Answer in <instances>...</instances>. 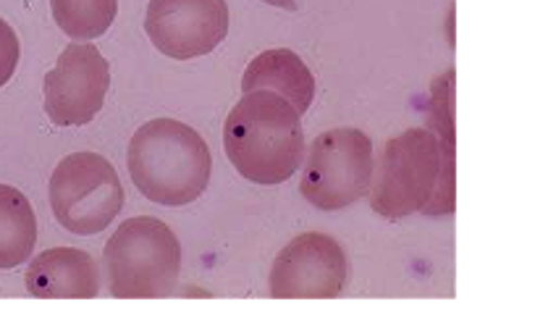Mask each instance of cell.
<instances>
[{
	"mask_svg": "<svg viewBox=\"0 0 556 315\" xmlns=\"http://www.w3.org/2000/svg\"><path fill=\"white\" fill-rule=\"evenodd\" d=\"M103 257L109 289L118 300L168 298L179 281V237L161 218L124 220L105 244Z\"/></svg>",
	"mask_w": 556,
	"mask_h": 315,
	"instance_id": "4",
	"label": "cell"
},
{
	"mask_svg": "<svg viewBox=\"0 0 556 315\" xmlns=\"http://www.w3.org/2000/svg\"><path fill=\"white\" fill-rule=\"evenodd\" d=\"M18 59H22V46H18L16 32L0 18V87L9 85V79L14 77Z\"/></svg>",
	"mask_w": 556,
	"mask_h": 315,
	"instance_id": "14",
	"label": "cell"
},
{
	"mask_svg": "<svg viewBox=\"0 0 556 315\" xmlns=\"http://www.w3.org/2000/svg\"><path fill=\"white\" fill-rule=\"evenodd\" d=\"M229 18L226 0H150L144 29L163 55L189 61L224 42Z\"/></svg>",
	"mask_w": 556,
	"mask_h": 315,
	"instance_id": "8",
	"label": "cell"
},
{
	"mask_svg": "<svg viewBox=\"0 0 556 315\" xmlns=\"http://www.w3.org/2000/svg\"><path fill=\"white\" fill-rule=\"evenodd\" d=\"M346 281V255L333 237L320 231L294 237L270 268V294L278 300L337 298Z\"/></svg>",
	"mask_w": 556,
	"mask_h": 315,
	"instance_id": "9",
	"label": "cell"
},
{
	"mask_svg": "<svg viewBox=\"0 0 556 315\" xmlns=\"http://www.w3.org/2000/svg\"><path fill=\"white\" fill-rule=\"evenodd\" d=\"M270 90L287 98L296 113H305L315 98V77L305 61L289 48L263 50L255 55L242 77V92Z\"/></svg>",
	"mask_w": 556,
	"mask_h": 315,
	"instance_id": "11",
	"label": "cell"
},
{
	"mask_svg": "<svg viewBox=\"0 0 556 315\" xmlns=\"http://www.w3.org/2000/svg\"><path fill=\"white\" fill-rule=\"evenodd\" d=\"M129 174L139 192L157 205H189L207 189L213 158L192 126L176 118H153L129 142Z\"/></svg>",
	"mask_w": 556,
	"mask_h": 315,
	"instance_id": "3",
	"label": "cell"
},
{
	"mask_svg": "<svg viewBox=\"0 0 556 315\" xmlns=\"http://www.w3.org/2000/svg\"><path fill=\"white\" fill-rule=\"evenodd\" d=\"M50 207L66 231L92 237L122 213L124 189L116 168L100 153H72L50 176Z\"/></svg>",
	"mask_w": 556,
	"mask_h": 315,
	"instance_id": "5",
	"label": "cell"
},
{
	"mask_svg": "<svg viewBox=\"0 0 556 315\" xmlns=\"http://www.w3.org/2000/svg\"><path fill=\"white\" fill-rule=\"evenodd\" d=\"M263 3L278 5V9H287V11H296V0H263Z\"/></svg>",
	"mask_w": 556,
	"mask_h": 315,
	"instance_id": "15",
	"label": "cell"
},
{
	"mask_svg": "<svg viewBox=\"0 0 556 315\" xmlns=\"http://www.w3.org/2000/svg\"><path fill=\"white\" fill-rule=\"evenodd\" d=\"M224 150L231 166L255 185L292 179L305 155L300 113L270 90L244 92L224 124Z\"/></svg>",
	"mask_w": 556,
	"mask_h": 315,
	"instance_id": "2",
	"label": "cell"
},
{
	"mask_svg": "<svg viewBox=\"0 0 556 315\" xmlns=\"http://www.w3.org/2000/svg\"><path fill=\"white\" fill-rule=\"evenodd\" d=\"M111 87V66L92 42L63 48L46 74V113L55 126H85L98 116Z\"/></svg>",
	"mask_w": 556,
	"mask_h": 315,
	"instance_id": "7",
	"label": "cell"
},
{
	"mask_svg": "<svg viewBox=\"0 0 556 315\" xmlns=\"http://www.w3.org/2000/svg\"><path fill=\"white\" fill-rule=\"evenodd\" d=\"M370 207L378 216L400 220L413 213L454 211V142L431 129H407L391 137L370 181Z\"/></svg>",
	"mask_w": 556,
	"mask_h": 315,
	"instance_id": "1",
	"label": "cell"
},
{
	"mask_svg": "<svg viewBox=\"0 0 556 315\" xmlns=\"http://www.w3.org/2000/svg\"><path fill=\"white\" fill-rule=\"evenodd\" d=\"M24 284L40 300H90L100 292V270L90 252L50 248L29 263Z\"/></svg>",
	"mask_w": 556,
	"mask_h": 315,
	"instance_id": "10",
	"label": "cell"
},
{
	"mask_svg": "<svg viewBox=\"0 0 556 315\" xmlns=\"http://www.w3.org/2000/svg\"><path fill=\"white\" fill-rule=\"evenodd\" d=\"M372 142L355 126L328 129L309 144L300 189L318 211H341L370 192Z\"/></svg>",
	"mask_w": 556,
	"mask_h": 315,
	"instance_id": "6",
	"label": "cell"
},
{
	"mask_svg": "<svg viewBox=\"0 0 556 315\" xmlns=\"http://www.w3.org/2000/svg\"><path fill=\"white\" fill-rule=\"evenodd\" d=\"M37 242V216L22 189L0 185V270L29 261Z\"/></svg>",
	"mask_w": 556,
	"mask_h": 315,
	"instance_id": "12",
	"label": "cell"
},
{
	"mask_svg": "<svg viewBox=\"0 0 556 315\" xmlns=\"http://www.w3.org/2000/svg\"><path fill=\"white\" fill-rule=\"evenodd\" d=\"M55 24L72 40H94L111 29L118 0H50Z\"/></svg>",
	"mask_w": 556,
	"mask_h": 315,
	"instance_id": "13",
	"label": "cell"
}]
</instances>
